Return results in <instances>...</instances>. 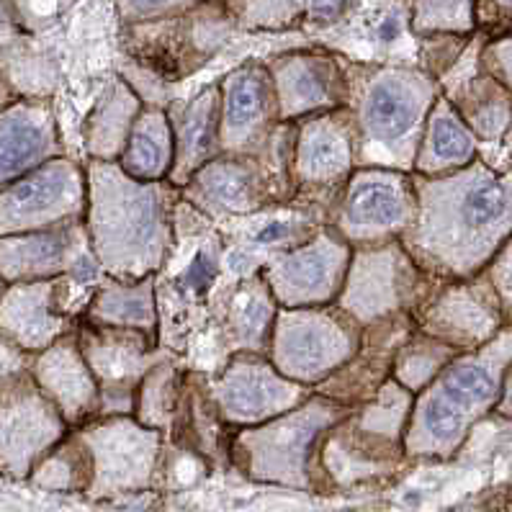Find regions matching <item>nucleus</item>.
Instances as JSON below:
<instances>
[{
  "label": "nucleus",
  "mask_w": 512,
  "mask_h": 512,
  "mask_svg": "<svg viewBox=\"0 0 512 512\" xmlns=\"http://www.w3.org/2000/svg\"><path fill=\"white\" fill-rule=\"evenodd\" d=\"M417 217L402 235L404 250L435 281H466L489 266L512 237V165L482 157L456 173H412Z\"/></svg>",
  "instance_id": "f257e3e1"
},
{
  "label": "nucleus",
  "mask_w": 512,
  "mask_h": 512,
  "mask_svg": "<svg viewBox=\"0 0 512 512\" xmlns=\"http://www.w3.org/2000/svg\"><path fill=\"white\" fill-rule=\"evenodd\" d=\"M85 232L103 273L116 281L157 276L173 250V209L181 191L173 183H142L116 163L93 160L85 170Z\"/></svg>",
  "instance_id": "f03ea898"
},
{
  "label": "nucleus",
  "mask_w": 512,
  "mask_h": 512,
  "mask_svg": "<svg viewBox=\"0 0 512 512\" xmlns=\"http://www.w3.org/2000/svg\"><path fill=\"white\" fill-rule=\"evenodd\" d=\"M348 83L358 168L412 173L425 121L440 96L438 80L404 62H348Z\"/></svg>",
  "instance_id": "7ed1b4c3"
},
{
  "label": "nucleus",
  "mask_w": 512,
  "mask_h": 512,
  "mask_svg": "<svg viewBox=\"0 0 512 512\" xmlns=\"http://www.w3.org/2000/svg\"><path fill=\"white\" fill-rule=\"evenodd\" d=\"M512 363V325L482 348L458 353L420 394L404 430V456L446 461L464 446L476 422L500 402L505 368Z\"/></svg>",
  "instance_id": "20e7f679"
},
{
  "label": "nucleus",
  "mask_w": 512,
  "mask_h": 512,
  "mask_svg": "<svg viewBox=\"0 0 512 512\" xmlns=\"http://www.w3.org/2000/svg\"><path fill=\"white\" fill-rule=\"evenodd\" d=\"M350 412L353 407L335 399L309 394L291 412L255 428H240L229 443V456L250 479L312 489L322 438Z\"/></svg>",
  "instance_id": "39448f33"
},
{
  "label": "nucleus",
  "mask_w": 512,
  "mask_h": 512,
  "mask_svg": "<svg viewBox=\"0 0 512 512\" xmlns=\"http://www.w3.org/2000/svg\"><path fill=\"white\" fill-rule=\"evenodd\" d=\"M363 327L338 304L284 309L273 320L268 358L294 384L320 386L356 356Z\"/></svg>",
  "instance_id": "423d86ee"
},
{
  "label": "nucleus",
  "mask_w": 512,
  "mask_h": 512,
  "mask_svg": "<svg viewBox=\"0 0 512 512\" xmlns=\"http://www.w3.org/2000/svg\"><path fill=\"white\" fill-rule=\"evenodd\" d=\"M235 29L222 0H204L170 19L124 26V49L155 78L183 80L217 55Z\"/></svg>",
  "instance_id": "0eeeda50"
},
{
  "label": "nucleus",
  "mask_w": 512,
  "mask_h": 512,
  "mask_svg": "<svg viewBox=\"0 0 512 512\" xmlns=\"http://www.w3.org/2000/svg\"><path fill=\"white\" fill-rule=\"evenodd\" d=\"M435 284L438 281L417 266L399 240L353 247L343 291L335 304L366 327L394 314H415Z\"/></svg>",
  "instance_id": "6e6552de"
},
{
  "label": "nucleus",
  "mask_w": 512,
  "mask_h": 512,
  "mask_svg": "<svg viewBox=\"0 0 512 512\" xmlns=\"http://www.w3.org/2000/svg\"><path fill=\"white\" fill-rule=\"evenodd\" d=\"M327 217L330 227L350 247L402 240L417 217V191L412 173L361 165L340 188Z\"/></svg>",
  "instance_id": "1a4fd4ad"
},
{
  "label": "nucleus",
  "mask_w": 512,
  "mask_h": 512,
  "mask_svg": "<svg viewBox=\"0 0 512 512\" xmlns=\"http://www.w3.org/2000/svg\"><path fill=\"white\" fill-rule=\"evenodd\" d=\"M80 438L91 453L88 494L96 500H116L152 487L160 471V430L145 428L132 415H116L80 428Z\"/></svg>",
  "instance_id": "9d476101"
},
{
  "label": "nucleus",
  "mask_w": 512,
  "mask_h": 512,
  "mask_svg": "<svg viewBox=\"0 0 512 512\" xmlns=\"http://www.w3.org/2000/svg\"><path fill=\"white\" fill-rule=\"evenodd\" d=\"M85 209V170L67 157H55L0 191V237L83 222Z\"/></svg>",
  "instance_id": "9b49d317"
},
{
  "label": "nucleus",
  "mask_w": 512,
  "mask_h": 512,
  "mask_svg": "<svg viewBox=\"0 0 512 512\" xmlns=\"http://www.w3.org/2000/svg\"><path fill=\"white\" fill-rule=\"evenodd\" d=\"M294 196L263 155L222 152L199 168L181 188V199L211 219L250 217Z\"/></svg>",
  "instance_id": "f8f14e48"
},
{
  "label": "nucleus",
  "mask_w": 512,
  "mask_h": 512,
  "mask_svg": "<svg viewBox=\"0 0 512 512\" xmlns=\"http://www.w3.org/2000/svg\"><path fill=\"white\" fill-rule=\"evenodd\" d=\"M358 168V137L350 109L325 111L294 121L291 183L294 196L317 199L330 209L340 188Z\"/></svg>",
  "instance_id": "ddd939ff"
},
{
  "label": "nucleus",
  "mask_w": 512,
  "mask_h": 512,
  "mask_svg": "<svg viewBox=\"0 0 512 512\" xmlns=\"http://www.w3.org/2000/svg\"><path fill=\"white\" fill-rule=\"evenodd\" d=\"M350 255L353 247L330 224H322L302 245L273 255L263 281L278 307H330L343 291Z\"/></svg>",
  "instance_id": "4468645a"
},
{
  "label": "nucleus",
  "mask_w": 512,
  "mask_h": 512,
  "mask_svg": "<svg viewBox=\"0 0 512 512\" xmlns=\"http://www.w3.org/2000/svg\"><path fill=\"white\" fill-rule=\"evenodd\" d=\"M67 435V422L34 384L31 371L0 389V474L29 479Z\"/></svg>",
  "instance_id": "2eb2a0df"
},
{
  "label": "nucleus",
  "mask_w": 512,
  "mask_h": 512,
  "mask_svg": "<svg viewBox=\"0 0 512 512\" xmlns=\"http://www.w3.org/2000/svg\"><path fill=\"white\" fill-rule=\"evenodd\" d=\"M412 317L417 330L458 353L482 348L507 327L500 299L484 273L466 281H438Z\"/></svg>",
  "instance_id": "dca6fc26"
},
{
  "label": "nucleus",
  "mask_w": 512,
  "mask_h": 512,
  "mask_svg": "<svg viewBox=\"0 0 512 512\" xmlns=\"http://www.w3.org/2000/svg\"><path fill=\"white\" fill-rule=\"evenodd\" d=\"M75 335L101 389V417L134 415L139 384L157 363V338L98 325H83Z\"/></svg>",
  "instance_id": "f3484780"
},
{
  "label": "nucleus",
  "mask_w": 512,
  "mask_h": 512,
  "mask_svg": "<svg viewBox=\"0 0 512 512\" xmlns=\"http://www.w3.org/2000/svg\"><path fill=\"white\" fill-rule=\"evenodd\" d=\"M98 260L83 222L65 227L29 232V235L0 237V281L31 284L70 278V284H93L98 278Z\"/></svg>",
  "instance_id": "a211bd4d"
},
{
  "label": "nucleus",
  "mask_w": 512,
  "mask_h": 512,
  "mask_svg": "<svg viewBox=\"0 0 512 512\" xmlns=\"http://www.w3.org/2000/svg\"><path fill=\"white\" fill-rule=\"evenodd\" d=\"M214 410L237 428H255L291 412L309 397L307 386L276 371L263 353H235L214 381Z\"/></svg>",
  "instance_id": "6ab92c4d"
},
{
  "label": "nucleus",
  "mask_w": 512,
  "mask_h": 512,
  "mask_svg": "<svg viewBox=\"0 0 512 512\" xmlns=\"http://www.w3.org/2000/svg\"><path fill=\"white\" fill-rule=\"evenodd\" d=\"M266 67L276 88L281 124L348 106V62L340 55L325 49H291Z\"/></svg>",
  "instance_id": "aec40b11"
},
{
  "label": "nucleus",
  "mask_w": 512,
  "mask_h": 512,
  "mask_svg": "<svg viewBox=\"0 0 512 512\" xmlns=\"http://www.w3.org/2000/svg\"><path fill=\"white\" fill-rule=\"evenodd\" d=\"M219 142L227 155H263L281 124L278 98L266 62L250 60L219 83Z\"/></svg>",
  "instance_id": "412c9836"
},
{
  "label": "nucleus",
  "mask_w": 512,
  "mask_h": 512,
  "mask_svg": "<svg viewBox=\"0 0 512 512\" xmlns=\"http://www.w3.org/2000/svg\"><path fill=\"white\" fill-rule=\"evenodd\" d=\"M70 278L6 284L0 291V335L29 356L75 332V317L67 309Z\"/></svg>",
  "instance_id": "4be33fe9"
},
{
  "label": "nucleus",
  "mask_w": 512,
  "mask_h": 512,
  "mask_svg": "<svg viewBox=\"0 0 512 512\" xmlns=\"http://www.w3.org/2000/svg\"><path fill=\"white\" fill-rule=\"evenodd\" d=\"M484 37H471L456 65L438 80L440 93L479 142H502L512 129V93L479 65Z\"/></svg>",
  "instance_id": "5701e85b"
},
{
  "label": "nucleus",
  "mask_w": 512,
  "mask_h": 512,
  "mask_svg": "<svg viewBox=\"0 0 512 512\" xmlns=\"http://www.w3.org/2000/svg\"><path fill=\"white\" fill-rule=\"evenodd\" d=\"M31 379L55 404L70 430L85 428L101 417V389L75 332L31 356Z\"/></svg>",
  "instance_id": "b1692460"
},
{
  "label": "nucleus",
  "mask_w": 512,
  "mask_h": 512,
  "mask_svg": "<svg viewBox=\"0 0 512 512\" xmlns=\"http://www.w3.org/2000/svg\"><path fill=\"white\" fill-rule=\"evenodd\" d=\"M55 157L62 142L49 101L16 98L0 111V191Z\"/></svg>",
  "instance_id": "393cba45"
},
{
  "label": "nucleus",
  "mask_w": 512,
  "mask_h": 512,
  "mask_svg": "<svg viewBox=\"0 0 512 512\" xmlns=\"http://www.w3.org/2000/svg\"><path fill=\"white\" fill-rule=\"evenodd\" d=\"M219 85H206L191 101L178 111V116L170 114L175 139V163L168 183H173L178 191L186 186V181L199 168L211 163L214 157L222 155V142H219Z\"/></svg>",
  "instance_id": "a878e982"
},
{
  "label": "nucleus",
  "mask_w": 512,
  "mask_h": 512,
  "mask_svg": "<svg viewBox=\"0 0 512 512\" xmlns=\"http://www.w3.org/2000/svg\"><path fill=\"white\" fill-rule=\"evenodd\" d=\"M474 160H479V139L469 132L456 109L440 93L425 121L412 173L422 178H438L456 173Z\"/></svg>",
  "instance_id": "bb28decb"
},
{
  "label": "nucleus",
  "mask_w": 512,
  "mask_h": 512,
  "mask_svg": "<svg viewBox=\"0 0 512 512\" xmlns=\"http://www.w3.org/2000/svg\"><path fill=\"white\" fill-rule=\"evenodd\" d=\"M175 139L170 114L163 106H145L134 119L119 165L129 178L142 183H163L173 173Z\"/></svg>",
  "instance_id": "cd10ccee"
},
{
  "label": "nucleus",
  "mask_w": 512,
  "mask_h": 512,
  "mask_svg": "<svg viewBox=\"0 0 512 512\" xmlns=\"http://www.w3.org/2000/svg\"><path fill=\"white\" fill-rule=\"evenodd\" d=\"M142 109H145L142 98L127 80L116 78L106 85V91L101 93L83 127L85 150L91 152L93 160H103V163L119 160L134 119Z\"/></svg>",
  "instance_id": "c85d7f7f"
},
{
  "label": "nucleus",
  "mask_w": 512,
  "mask_h": 512,
  "mask_svg": "<svg viewBox=\"0 0 512 512\" xmlns=\"http://www.w3.org/2000/svg\"><path fill=\"white\" fill-rule=\"evenodd\" d=\"M157 276L111 281L93 294L88 325L137 330L157 338Z\"/></svg>",
  "instance_id": "c756f323"
},
{
  "label": "nucleus",
  "mask_w": 512,
  "mask_h": 512,
  "mask_svg": "<svg viewBox=\"0 0 512 512\" xmlns=\"http://www.w3.org/2000/svg\"><path fill=\"white\" fill-rule=\"evenodd\" d=\"M278 304L263 276L247 278L229 304V332L235 335L240 353H263L271 343Z\"/></svg>",
  "instance_id": "7c9ffc66"
},
{
  "label": "nucleus",
  "mask_w": 512,
  "mask_h": 512,
  "mask_svg": "<svg viewBox=\"0 0 512 512\" xmlns=\"http://www.w3.org/2000/svg\"><path fill=\"white\" fill-rule=\"evenodd\" d=\"M458 356V350L451 345L430 338L417 330L407 343L399 348L397 358L392 363V379L407 392L420 394L435 376Z\"/></svg>",
  "instance_id": "2f4dec72"
},
{
  "label": "nucleus",
  "mask_w": 512,
  "mask_h": 512,
  "mask_svg": "<svg viewBox=\"0 0 512 512\" xmlns=\"http://www.w3.org/2000/svg\"><path fill=\"white\" fill-rule=\"evenodd\" d=\"M29 479L37 487L52 489V492H88L93 482V464L83 438L67 435L34 469Z\"/></svg>",
  "instance_id": "473e14b6"
},
{
  "label": "nucleus",
  "mask_w": 512,
  "mask_h": 512,
  "mask_svg": "<svg viewBox=\"0 0 512 512\" xmlns=\"http://www.w3.org/2000/svg\"><path fill=\"white\" fill-rule=\"evenodd\" d=\"M476 3L479 0H412L410 26L415 37L476 34Z\"/></svg>",
  "instance_id": "72a5a7b5"
},
{
  "label": "nucleus",
  "mask_w": 512,
  "mask_h": 512,
  "mask_svg": "<svg viewBox=\"0 0 512 512\" xmlns=\"http://www.w3.org/2000/svg\"><path fill=\"white\" fill-rule=\"evenodd\" d=\"M178 381H175V371L170 363H160L150 368L139 384L137 404H134V415L137 422H142L145 428L160 430L165 422H170L178 410Z\"/></svg>",
  "instance_id": "f704fd0d"
},
{
  "label": "nucleus",
  "mask_w": 512,
  "mask_h": 512,
  "mask_svg": "<svg viewBox=\"0 0 512 512\" xmlns=\"http://www.w3.org/2000/svg\"><path fill=\"white\" fill-rule=\"evenodd\" d=\"M227 8L237 29L284 31L304 21L302 0H232Z\"/></svg>",
  "instance_id": "c9c22d12"
},
{
  "label": "nucleus",
  "mask_w": 512,
  "mask_h": 512,
  "mask_svg": "<svg viewBox=\"0 0 512 512\" xmlns=\"http://www.w3.org/2000/svg\"><path fill=\"white\" fill-rule=\"evenodd\" d=\"M368 34V42L381 52H394L402 47L404 37L412 34L410 0H379L374 11L368 13Z\"/></svg>",
  "instance_id": "e433bc0d"
},
{
  "label": "nucleus",
  "mask_w": 512,
  "mask_h": 512,
  "mask_svg": "<svg viewBox=\"0 0 512 512\" xmlns=\"http://www.w3.org/2000/svg\"><path fill=\"white\" fill-rule=\"evenodd\" d=\"M507 448H512V420L489 412L469 430L456 456H492L494 451H507Z\"/></svg>",
  "instance_id": "4c0bfd02"
},
{
  "label": "nucleus",
  "mask_w": 512,
  "mask_h": 512,
  "mask_svg": "<svg viewBox=\"0 0 512 512\" xmlns=\"http://www.w3.org/2000/svg\"><path fill=\"white\" fill-rule=\"evenodd\" d=\"M78 0H8L24 34H42L60 24Z\"/></svg>",
  "instance_id": "58836bf2"
},
{
  "label": "nucleus",
  "mask_w": 512,
  "mask_h": 512,
  "mask_svg": "<svg viewBox=\"0 0 512 512\" xmlns=\"http://www.w3.org/2000/svg\"><path fill=\"white\" fill-rule=\"evenodd\" d=\"M201 3L204 0H116V13H119L121 26H137L170 19V16L191 11Z\"/></svg>",
  "instance_id": "ea45409f"
},
{
  "label": "nucleus",
  "mask_w": 512,
  "mask_h": 512,
  "mask_svg": "<svg viewBox=\"0 0 512 512\" xmlns=\"http://www.w3.org/2000/svg\"><path fill=\"white\" fill-rule=\"evenodd\" d=\"M479 65L487 75H492L500 85L512 93V29H502L500 34L484 37Z\"/></svg>",
  "instance_id": "a19ab883"
},
{
  "label": "nucleus",
  "mask_w": 512,
  "mask_h": 512,
  "mask_svg": "<svg viewBox=\"0 0 512 512\" xmlns=\"http://www.w3.org/2000/svg\"><path fill=\"white\" fill-rule=\"evenodd\" d=\"M482 273L500 299L507 325H512V237L497 250V255L489 260V266Z\"/></svg>",
  "instance_id": "79ce46f5"
},
{
  "label": "nucleus",
  "mask_w": 512,
  "mask_h": 512,
  "mask_svg": "<svg viewBox=\"0 0 512 512\" xmlns=\"http://www.w3.org/2000/svg\"><path fill=\"white\" fill-rule=\"evenodd\" d=\"M217 276L219 255L211 247H201L199 253L191 258L186 271L181 273V278H178V286H181V291H188V294H204L217 281Z\"/></svg>",
  "instance_id": "37998d69"
},
{
  "label": "nucleus",
  "mask_w": 512,
  "mask_h": 512,
  "mask_svg": "<svg viewBox=\"0 0 512 512\" xmlns=\"http://www.w3.org/2000/svg\"><path fill=\"white\" fill-rule=\"evenodd\" d=\"M361 0H302L304 21L317 29H330L348 19Z\"/></svg>",
  "instance_id": "c03bdc74"
},
{
  "label": "nucleus",
  "mask_w": 512,
  "mask_h": 512,
  "mask_svg": "<svg viewBox=\"0 0 512 512\" xmlns=\"http://www.w3.org/2000/svg\"><path fill=\"white\" fill-rule=\"evenodd\" d=\"M31 371V356L24 353L21 348L6 340L0 335V389L6 384H11L13 379L29 374Z\"/></svg>",
  "instance_id": "a18cd8bd"
},
{
  "label": "nucleus",
  "mask_w": 512,
  "mask_h": 512,
  "mask_svg": "<svg viewBox=\"0 0 512 512\" xmlns=\"http://www.w3.org/2000/svg\"><path fill=\"white\" fill-rule=\"evenodd\" d=\"M510 29L512 0H479L476 3V29Z\"/></svg>",
  "instance_id": "49530a36"
},
{
  "label": "nucleus",
  "mask_w": 512,
  "mask_h": 512,
  "mask_svg": "<svg viewBox=\"0 0 512 512\" xmlns=\"http://www.w3.org/2000/svg\"><path fill=\"white\" fill-rule=\"evenodd\" d=\"M98 512H160V500L152 492L127 494V497L103 502Z\"/></svg>",
  "instance_id": "de8ad7c7"
},
{
  "label": "nucleus",
  "mask_w": 512,
  "mask_h": 512,
  "mask_svg": "<svg viewBox=\"0 0 512 512\" xmlns=\"http://www.w3.org/2000/svg\"><path fill=\"white\" fill-rule=\"evenodd\" d=\"M24 37L19 21L13 16L8 0H0V47H11Z\"/></svg>",
  "instance_id": "09e8293b"
},
{
  "label": "nucleus",
  "mask_w": 512,
  "mask_h": 512,
  "mask_svg": "<svg viewBox=\"0 0 512 512\" xmlns=\"http://www.w3.org/2000/svg\"><path fill=\"white\" fill-rule=\"evenodd\" d=\"M456 512H512V500L502 497V494H494V497H482V500L458 507Z\"/></svg>",
  "instance_id": "8fccbe9b"
},
{
  "label": "nucleus",
  "mask_w": 512,
  "mask_h": 512,
  "mask_svg": "<svg viewBox=\"0 0 512 512\" xmlns=\"http://www.w3.org/2000/svg\"><path fill=\"white\" fill-rule=\"evenodd\" d=\"M494 412H497V415H502V417H510V420H512V363L505 368V379H502L500 402H497Z\"/></svg>",
  "instance_id": "3c124183"
},
{
  "label": "nucleus",
  "mask_w": 512,
  "mask_h": 512,
  "mask_svg": "<svg viewBox=\"0 0 512 512\" xmlns=\"http://www.w3.org/2000/svg\"><path fill=\"white\" fill-rule=\"evenodd\" d=\"M16 98H19V96H16V91H13L11 83L6 80V75L0 73V111L6 109V106H11Z\"/></svg>",
  "instance_id": "603ef678"
},
{
  "label": "nucleus",
  "mask_w": 512,
  "mask_h": 512,
  "mask_svg": "<svg viewBox=\"0 0 512 512\" xmlns=\"http://www.w3.org/2000/svg\"><path fill=\"white\" fill-rule=\"evenodd\" d=\"M502 145H505L507 155H510V157H512V129H510V132H507V134H505V139H502Z\"/></svg>",
  "instance_id": "864d4df0"
},
{
  "label": "nucleus",
  "mask_w": 512,
  "mask_h": 512,
  "mask_svg": "<svg viewBox=\"0 0 512 512\" xmlns=\"http://www.w3.org/2000/svg\"><path fill=\"white\" fill-rule=\"evenodd\" d=\"M160 512H178V510H173V507H163V510Z\"/></svg>",
  "instance_id": "5fc2aeb1"
}]
</instances>
